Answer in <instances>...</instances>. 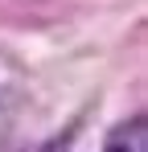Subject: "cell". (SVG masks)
<instances>
[{
    "mask_svg": "<svg viewBox=\"0 0 148 152\" xmlns=\"http://www.w3.org/2000/svg\"><path fill=\"white\" fill-rule=\"evenodd\" d=\"M103 152H148L144 119H127V124H119L111 136H107V148H103Z\"/></svg>",
    "mask_w": 148,
    "mask_h": 152,
    "instance_id": "obj_1",
    "label": "cell"
}]
</instances>
